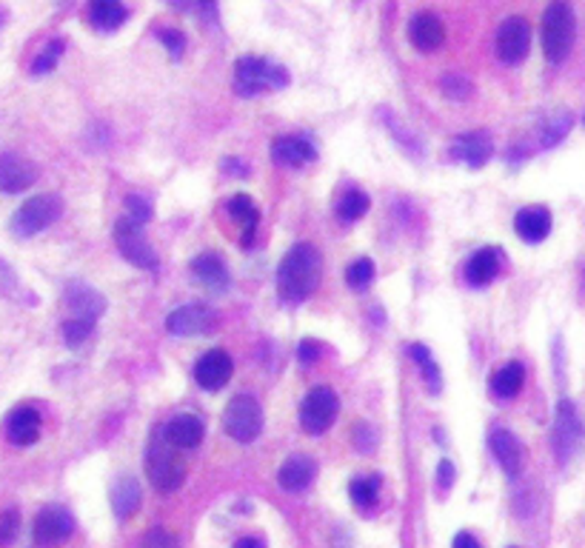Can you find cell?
<instances>
[{
    "mask_svg": "<svg viewBox=\"0 0 585 548\" xmlns=\"http://www.w3.org/2000/svg\"><path fill=\"white\" fill-rule=\"evenodd\" d=\"M408 354L415 357V360L420 363V369H423V374H426V383H428V389L431 391H440V386H443V377H440V369H437V363H435V357H431V351L423 346V343H415L408 349Z\"/></svg>",
    "mask_w": 585,
    "mask_h": 548,
    "instance_id": "cell-32",
    "label": "cell"
},
{
    "mask_svg": "<svg viewBox=\"0 0 585 548\" xmlns=\"http://www.w3.org/2000/svg\"><path fill=\"white\" fill-rule=\"evenodd\" d=\"M323 258L312 243H297L286 251L277 269V291L289 303L306 300L309 294L320 286Z\"/></svg>",
    "mask_w": 585,
    "mask_h": 548,
    "instance_id": "cell-1",
    "label": "cell"
},
{
    "mask_svg": "<svg viewBox=\"0 0 585 548\" xmlns=\"http://www.w3.org/2000/svg\"><path fill=\"white\" fill-rule=\"evenodd\" d=\"M183 6H191L203 20H218V0H183Z\"/></svg>",
    "mask_w": 585,
    "mask_h": 548,
    "instance_id": "cell-40",
    "label": "cell"
},
{
    "mask_svg": "<svg viewBox=\"0 0 585 548\" xmlns=\"http://www.w3.org/2000/svg\"><path fill=\"white\" fill-rule=\"evenodd\" d=\"M314 474H317V462L309 454H294L280 466L277 482H280V489H286V492H303L312 486Z\"/></svg>",
    "mask_w": 585,
    "mask_h": 548,
    "instance_id": "cell-21",
    "label": "cell"
},
{
    "mask_svg": "<svg viewBox=\"0 0 585 548\" xmlns=\"http://www.w3.org/2000/svg\"><path fill=\"white\" fill-rule=\"evenodd\" d=\"M214 326H218V314H214L209 306L200 303H189L175 309L166 318V331L175 337H198V334H209Z\"/></svg>",
    "mask_w": 585,
    "mask_h": 548,
    "instance_id": "cell-10",
    "label": "cell"
},
{
    "mask_svg": "<svg viewBox=\"0 0 585 548\" xmlns=\"http://www.w3.org/2000/svg\"><path fill=\"white\" fill-rule=\"evenodd\" d=\"M95 331V320L92 318H72L63 323V340H67L69 346H80L86 343V337H89Z\"/></svg>",
    "mask_w": 585,
    "mask_h": 548,
    "instance_id": "cell-34",
    "label": "cell"
},
{
    "mask_svg": "<svg viewBox=\"0 0 585 548\" xmlns=\"http://www.w3.org/2000/svg\"><path fill=\"white\" fill-rule=\"evenodd\" d=\"M375 274H377V271H375V263H372V260H368V258H357L349 269H345V280H349L352 289L363 291V289L372 286Z\"/></svg>",
    "mask_w": 585,
    "mask_h": 548,
    "instance_id": "cell-33",
    "label": "cell"
},
{
    "mask_svg": "<svg viewBox=\"0 0 585 548\" xmlns=\"http://www.w3.org/2000/svg\"><path fill=\"white\" fill-rule=\"evenodd\" d=\"M440 86H443L446 97H451V100H466L471 95V80L463 77V75H457V72H448L440 80Z\"/></svg>",
    "mask_w": 585,
    "mask_h": 548,
    "instance_id": "cell-36",
    "label": "cell"
},
{
    "mask_svg": "<svg viewBox=\"0 0 585 548\" xmlns=\"http://www.w3.org/2000/svg\"><path fill=\"white\" fill-rule=\"evenodd\" d=\"M89 24L100 32H115L126 24V6L120 0H89Z\"/></svg>",
    "mask_w": 585,
    "mask_h": 548,
    "instance_id": "cell-23",
    "label": "cell"
},
{
    "mask_svg": "<svg viewBox=\"0 0 585 548\" xmlns=\"http://www.w3.org/2000/svg\"><path fill=\"white\" fill-rule=\"evenodd\" d=\"M158 37L163 40V46L169 49L171 57H180L183 49H186V37L180 35V29H160Z\"/></svg>",
    "mask_w": 585,
    "mask_h": 548,
    "instance_id": "cell-39",
    "label": "cell"
},
{
    "mask_svg": "<svg viewBox=\"0 0 585 548\" xmlns=\"http://www.w3.org/2000/svg\"><path fill=\"white\" fill-rule=\"evenodd\" d=\"M226 208H229V215H231L237 223H241V228H243V246L251 243L254 228H257V223H260V212H257L254 200H251L249 195H234V198L226 203Z\"/></svg>",
    "mask_w": 585,
    "mask_h": 548,
    "instance_id": "cell-29",
    "label": "cell"
},
{
    "mask_svg": "<svg viewBox=\"0 0 585 548\" xmlns=\"http://www.w3.org/2000/svg\"><path fill=\"white\" fill-rule=\"evenodd\" d=\"M574 9L569 0H551L543 12V55L549 63H562L574 46Z\"/></svg>",
    "mask_w": 585,
    "mask_h": 548,
    "instance_id": "cell-4",
    "label": "cell"
},
{
    "mask_svg": "<svg viewBox=\"0 0 585 548\" xmlns=\"http://www.w3.org/2000/svg\"><path fill=\"white\" fill-rule=\"evenodd\" d=\"M223 431L237 442L257 440V434L263 431V409H260L254 397L237 394L229 400V406L223 411Z\"/></svg>",
    "mask_w": 585,
    "mask_h": 548,
    "instance_id": "cell-5",
    "label": "cell"
},
{
    "mask_svg": "<svg viewBox=\"0 0 585 548\" xmlns=\"http://www.w3.org/2000/svg\"><path fill=\"white\" fill-rule=\"evenodd\" d=\"M368 206H372V200H368L365 192H360V188H352V192H345L337 203V218L345 220V223H354L360 220L365 212H368Z\"/></svg>",
    "mask_w": 585,
    "mask_h": 548,
    "instance_id": "cell-31",
    "label": "cell"
},
{
    "mask_svg": "<svg viewBox=\"0 0 585 548\" xmlns=\"http://www.w3.org/2000/svg\"><path fill=\"white\" fill-rule=\"evenodd\" d=\"M126 218H132L135 223H149L151 220V206L143 200V198H138V195H128L126 198Z\"/></svg>",
    "mask_w": 585,
    "mask_h": 548,
    "instance_id": "cell-38",
    "label": "cell"
},
{
    "mask_svg": "<svg viewBox=\"0 0 585 548\" xmlns=\"http://www.w3.org/2000/svg\"><path fill=\"white\" fill-rule=\"evenodd\" d=\"M437 480H440V489H448V486H451V480H454L451 460H443L440 466H437Z\"/></svg>",
    "mask_w": 585,
    "mask_h": 548,
    "instance_id": "cell-43",
    "label": "cell"
},
{
    "mask_svg": "<svg viewBox=\"0 0 585 548\" xmlns=\"http://www.w3.org/2000/svg\"><path fill=\"white\" fill-rule=\"evenodd\" d=\"M146 474L151 480V486L163 494H171L183 486L186 480V460L180 457V449H175L166 440V434H155L149 442L146 454Z\"/></svg>",
    "mask_w": 585,
    "mask_h": 548,
    "instance_id": "cell-2",
    "label": "cell"
},
{
    "mask_svg": "<svg viewBox=\"0 0 585 548\" xmlns=\"http://www.w3.org/2000/svg\"><path fill=\"white\" fill-rule=\"evenodd\" d=\"M223 172H237V175H246V168L241 166V160H237V157H226V160H223Z\"/></svg>",
    "mask_w": 585,
    "mask_h": 548,
    "instance_id": "cell-46",
    "label": "cell"
},
{
    "mask_svg": "<svg viewBox=\"0 0 585 548\" xmlns=\"http://www.w3.org/2000/svg\"><path fill=\"white\" fill-rule=\"evenodd\" d=\"M317 357H320V346L314 340H303L300 343V360L303 363H314Z\"/></svg>",
    "mask_w": 585,
    "mask_h": 548,
    "instance_id": "cell-42",
    "label": "cell"
},
{
    "mask_svg": "<svg viewBox=\"0 0 585 548\" xmlns=\"http://www.w3.org/2000/svg\"><path fill=\"white\" fill-rule=\"evenodd\" d=\"M289 83V75L283 66L269 63L266 57L246 55L234 63V92L241 97H257L274 89H283Z\"/></svg>",
    "mask_w": 585,
    "mask_h": 548,
    "instance_id": "cell-3",
    "label": "cell"
},
{
    "mask_svg": "<svg viewBox=\"0 0 585 548\" xmlns=\"http://www.w3.org/2000/svg\"><path fill=\"white\" fill-rule=\"evenodd\" d=\"M514 231L519 240L526 243H539L551 235V212L543 206H529V208H519L514 215Z\"/></svg>",
    "mask_w": 585,
    "mask_h": 548,
    "instance_id": "cell-18",
    "label": "cell"
},
{
    "mask_svg": "<svg viewBox=\"0 0 585 548\" xmlns=\"http://www.w3.org/2000/svg\"><path fill=\"white\" fill-rule=\"evenodd\" d=\"M488 446H491L494 460L500 462V469L508 477L519 474V469H523V446H519V440L508 429L494 426L491 434H488Z\"/></svg>",
    "mask_w": 585,
    "mask_h": 548,
    "instance_id": "cell-17",
    "label": "cell"
},
{
    "mask_svg": "<svg viewBox=\"0 0 585 548\" xmlns=\"http://www.w3.org/2000/svg\"><path fill=\"white\" fill-rule=\"evenodd\" d=\"M191 271L203 286H211V289L229 286V269H226L223 258L214 255V251H203V255L194 258L191 260Z\"/></svg>",
    "mask_w": 585,
    "mask_h": 548,
    "instance_id": "cell-24",
    "label": "cell"
},
{
    "mask_svg": "<svg viewBox=\"0 0 585 548\" xmlns=\"http://www.w3.org/2000/svg\"><path fill=\"white\" fill-rule=\"evenodd\" d=\"M35 178L37 172L26 157H20L15 152H0V192L6 195L26 192L35 183Z\"/></svg>",
    "mask_w": 585,
    "mask_h": 548,
    "instance_id": "cell-14",
    "label": "cell"
},
{
    "mask_svg": "<svg viewBox=\"0 0 585 548\" xmlns=\"http://www.w3.org/2000/svg\"><path fill=\"white\" fill-rule=\"evenodd\" d=\"M349 497H352L354 505H360V509H368V505H375L377 497H380V477H377V474L354 477L352 486H349Z\"/></svg>",
    "mask_w": 585,
    "mask_h": 548,
    "instance_id": "cell-30",
    "label": "cell"
},
{
    "mask_svg": "<svg viewBox=\"0 0 585 548\" xmlns=\"http://www.w3.org/2000/svg\"><path fill=\"white\" fill-rule=\"evenodd\" d=\"M60 198L57 195H37L26 200L12 218V231L17 238H32L37 231L49 228L60 218Z\"/></svg>",
    "mask_w": 585,
    "mask_h": 548,
    "instance_id": "cell-6",
    "label": "cell"
},
{
    "mask_svg": "<svg viewBox=\"0 0 585 548\" xmlns=\"http://www.w3.org/2000/svg\"><path fill=\"white\" fill-rule=\"evenodd\" d=\"M494 155V146H491V137L486 132H471V135H460L451 146V157L463 160L466 166L471 168H480L491 160Z\"/></svg>",
    "mask_w": 585,
    "mask_h": 548,
    "instance_id": "cell-22",
    "label": "cell"
},
{
    "mask_svg": "<svg viewBox=\"0 0 585 548\" xmlns=\"http://www.w3.org/2000/svg\"><path fill=\"white\" fill-rule=\"evenodd\" d=\"M143 548H178V543H175V537L166 534L163 529H155V532L146 534Z\"/></svg>",
    "mask_w": 585,
    "mask_h": 548,
    "instance_id": "cell-41",
    "label": "cell"
},
{
    "mask_svg": "<svg viewBox=\"0 0 585 548\" xmlns=\"http://www.w3.org/2000/svg\"><path fill=\"white\" fill-rule=\"evenodd\" d=\"M317 157V149L309 137H300V135H283L272 143V160L277 166H286V168H300Z\"/></svg>",
    "mask_w": 585,
    "mask_h": 548,
    "instance_id": "cell-16",
    "label": "cell"
},
{
    "mask_svg": "<svg viewBox=\"0 0 585 548\" xmlns=\"http://www.w3.org/2000/svg\"><path fill=\"white\" fill-rule=\"evenodd\" d=\"M166 440L171 442L175 449L189 452V449H198L200 440H203V420L194 417V414H178L171 417L166 429H163Z\"/></svg>",
    "mask_w": 585,
    "mask_h": 548,
    "instance_id": "cell-20",
    "label": "cell"
},
{
    "mask_svg": "<svg viewBox=\"0 0 585 548\" xmlns=\"http://www.w3.org/2000/svg\"><path fill=\"white\" fill-rule=\"evenodd\" d=\"M337 409H340V400H337L334 389L314 386L306 394V400H303V406H300V423H303V429H306L309 434L317 437V434L332 429L334 417H337Z\"/></svg>",
    "mask_w": 585,
    "mask_h": 548,
    "instance_id": "cell-7",
    "label": "cell"
},
{
    "mask_svg": "<svg viewBox=\"0 0 585 548\" xmlns=\"http://www.w3.org/2000/svg\"><path fill=\"white\" fill-rule=\"evenodd\" d=\"M67 303H69L75 318H92V320H98L106 309L100 294L89 286H83V283H72L67 289Z\"/></svg>",
    "mask_w": 585,
    "mask_h": 548,
    "instance_id": "cell-25",
    "label": "cell"
},
{
    "mask_svg": "<svg viewBox=\"0 0 585 548\" xmlns=\"http://www.w3.org/2000/svg\"><path fill=\"white\" fill-rule=\"evenodd\" d=\"M138 505H140V486H138V480L132 477H120L115 482V489H112V509L120 520L126 517H132L138 512Z\"/></svg>",
    "mask_w": 585,
    "mask_h": 548,
    "instance_id": "cell-28",
    "label": "cell"
},
{
    "mask_svg": "<svg viewBox=\"0 0 585 548\" xmlns=\"http://www.w3.org/2000/svg\"><path fill=\"white\" fill-rule=\"evenodd\" d=\"M17 529H20V514H17V509H6L4 514H0V548H6V545L15 543Z\"/></svg>",
    "mask_w": 585,
    "mask_h": 548,
    "instance_id": "cell-37",
    "label": "cell"
},
{
    "mask_svg": "<svg viewBox=\"0 0 585 548\" xmlns=\"http://www.w3.org/2000/svg\"><path fill=\"white\" fill-rule=\"evenodd\" d=\"M531 46V29H529V20L526 17H508L497 29L494 37V52L503 63H519L529 55Z\"/></svg>",
    "mask_w": 585,
    "mask_h": 548,
    "instance_id": "cell-9",
    "label": "cell"
},
{
    "mask_svg": "<svg viewBox=\"0 0 585 548\" xmlns=\"http://www.w3.org/2000/svg\"><path fill=\"white\" fill-rule=\"evenodd\" d=\"M234 363L223 349H209L198 363H194V383L206 391H221L231 381Z\"/></svg>",
    "mask_w": 585,
    "mask_h": 548,
    "instance_id": "cell-12",
    "label": "cell"
},
{
    "mask_svg": "<svg viewBox=\"0 0 585 548\" xmlns=\"http://www.w3.org/2000/svg\"><path fill=\"white\" fill-rule=\"evenodd\" d=\"M582 442V420L571 400H562L557 406V423H554V446L559 460H569Z\"/></svg>",
    "mask_w": 585,
    "mask_h": 548,
    "instance_id": "cell-13",
    "label": "cell"
},
{
    "mask_svg": "<svg viewBox=\"0 0 585 548\" xmlns=\"http://www.w3.org/2000/svg\"><path fill=\"white\" fill-rule=\"evenodd\" d=\"M523 383H526V371H523V363H517V360L500 366V369L491 374V381H488L491 394L494 397H503V400L517 397L519 389H523Z\"/></svg>",
    "mask_w": 585,
    "mask_h": 548,
    "instance_id": "cell-27",
    "label": "cell"
},
{
    "mask_svg": "<svg viewBox=\"0 0 585 548\" xmlns=\"http://www.w3.org/2000/svg\"><path fill=\"white\" fill-rule=\"evenodd\" d=\"M234 548H266V543L260 537H243V540L234 543Z\"/></svg>",
    "mask_w": 585,
    "mask_h": 548,
    "instance_id": "cell-45",
    "label": "cell"
},
{
    "mask_svg": "<svg viewBox=\"0 0 585 548\" xmlns=\"http://www.w3.org/2000/svg\"><path fill=\"white\" fill-rule=\"evenodd\" d=\"M75 532V520L60 505H49L35 517V545L37 548H55L63 540H69Z\"/></svg>",
    "mask_w": 585,
    "mask_h": 548,
    "instance_id": "cell-11",
    "label": "cell"
},
{
    "mask_svg": "<svg viewBox=\"0 0 585 548\" xmlns=\"http://www.w3.org/2000/svg\"><path fill=\"white\" fill-rule=\"evenodd\" d=\"M60 55H63V40H52V44L43 46V52L35 57L32 72H35V75H46V72H52V69L57 66Z\"/></svg>",
    "mask_w": 585,
    "mask_h": 548,
    "instance_id": "cell-35",
    "label": "cell"
},
{
    "mask_svg": "<svg viewBox=\"0 0 585 548\" xmlns=\"http://www.w3.org/2000/svg\"><path fill=\"white\" fill-rule=\"evenodd\" d=\"M6 437L12 446H32L40 437V411L35 406H17L6 417Z\"/></svg>",
    "mask_w": 585,
    "mask_h": 548,
    "instance_id": "cell-19",
    "label": "cell"
},
{
    "mask_svg": "<svg viewBox=\"0 0 585 548\" xmlns=\"http://www.w3.org/2000/svg\"><path fill=\"white\" fill-rule=\"evenodd\" d=\"M497 269H500V255H497V249H480V251H474L466 263V280L471 286H488L497 278Z\"/></svg>",
    "mask_w": 585,
    "mask_h": 548,
    "instance_id": "cell-26",
    "label": "cell"
},
{
    "mask_svg": "<svg viewBox=\"0 0 585 548\" xmlns=\"http://www.w3.org/2000/svg\"><path fill=\"white\" fill-rule=\"evenodd\" d=\"M115 243L120 249V255L138 266V269H158V255L151 251L146 235H143V226L135 223L132 218H120L115 223Z\"/></svg>",
    "mask_w": 585,
    "mask_h": 548,
    "instance_id": "cell-8",
    "label": "cell"
},
{
    "mask_svg": "<svg viewBox=\"0 0 585 548\" xmlns=\"http://www.w3.org/2000/svg\"><path fill=\"white\" fill-rule=\"evenodd\" d=\"M451 548H483L480 543H477V537H471L468 532H460L457 537H454V545Z\"/></svg>",
    "mask_w": 585,
    "mask_h": 548,
    "instance_id": "cell-44",
    "label": "cell"
},
{
    "mask_svg": "<svg viewBox=\"0 0 585 548\" xmlns=\"http://www.w3.org/2000/svg\"><path fill=\"white\" fill-rule=\"evenodd\" d=\"M408 37H411V46L417 52L428 55V52H437L446 44V26L437 15L431 12H420L411 17L408 24Z\"/></svg>",
    "mask_w": 585,
    "mask_h": 548,
    "instance_id": "cell-15",
    "label": "cell"
}]
</instances>
